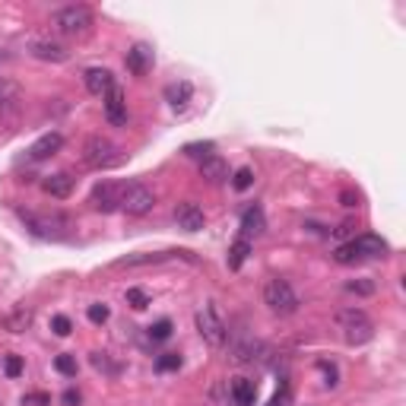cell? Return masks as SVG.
<instances>
[{
	"label": "cell",
	"mask_w": 406,
	"mask_h": 406,
	"mask_svg": "<svg viewBox=\"0 0 406 406\" xmlns=\"http://www.w3.org/2000/svg\"><path fill=\"white\" fill-rule=\"evenodd\" d=\"M346 292L371 295V292H375V282H371V280H353V282H346Z\"/></svg>",
	"instance_id": "d6a6232c"
},
{
	"label": "cell",
	"mask_w": 406,
	"mask_h": 406,
	"mask_svg": "<svg viewBox=\"0 0 406 406\" xmlns=\"http://www.w3.org/2000/svg\"><path fill=\"white\" fill-rule=\"evenodd\" d=\"M197 334L203 336V343L207 346H213V349H219L222 343H226V336H229V330H226V324H222V317H219V311H216V304L209 302V304H203V308L197 311Z\"/></svg>",
	"instance_id": "52a82bcc"
},
{
	"label": "cell",
	"mask_w": 406,
	"mask_h": 406,
	"mask_svg": "<svg viewBox=\"0 0 406 406\" xmlns=\"http://www.w3.org/2000/svg\"><path fill=\"white\" fill-rule=\"evenodd\" d=\"M54 368H57L60 371V375H67V378H73V375H77V358H73V356H57V358H54Z\"/></svg>",
	"instance_id": "4316f807"
},
{
	"label": "cell",
	"mask_w": 406,
	"mask_h": 406,
	"mask_svg": "<svg viewBox=\"0 0 406 406\" xmlns=\"http://www.w3.org/2000/svg\"><path fill=\"white\" fill-rule=\"evenodd\" d=\"M19 219L26 222V229H29L32 235H38V238H48V241H64L67 235H70V219L60 213H19Z\"/></svg>",
	"instance_id": "7a4b0ae2"
},
{
	"label": "cell",
	"mask_w": 406,
	"mask_h": 406,
	"mask_svg": "<svg viewBox=\"0 0 406 406\" xmlns=\"http://www.w3.org/2000/svg\"><path fill=\"white\" fill-rule=\"evenodd\" d=\"M64 403H67V406H79V390H67V394H64Z\"/></svg>",
	"instance_id": "f35d334b"
},
{
	"label": "cell",
	"mask_w": 406,
	"mask_h": 406,
	"mask_svg": "<svg viewBox=\"0 0 406 406\" xmlns=\"http://www.w3.org/2000/svg\"><path fill=\"white\" fill-rule=\"evenodd\" d=\"M124 187H127V185L102 181V185H96V191H92V207H96L99 213H114V209H121V197H124Z\"/></svg>",
	"instance_id": "9c48e42d"
},
{
	"label": "cell",
	"mask_w": 406,
	"mask_h": 406,
	"mask_svg": "<svg viewBox=\"0 0 406 406\" xmlns=\"http://www.w3.org/2000/svg\"><path fill=\"white\" fill-rule=\"evenodd\" d=\"M92 365H96L99 371H111V375H118V365L108 362V356H105V353H92Z\"/></svg>",
	"instance_id": "8d00e7d4"
},
{
	"label": "cell",
	"mask_w": 406,
	"mask_h": 406,
	"mask_svg": "<svg viewBox=\"0 0 406 406\" xmlns=\"http://www.w3.org/2000/svg\"><path fill=\"white\" fill-rule=\"evenodd\" d=\"M175 222H178V229H185V232H200V229L207 226V216H203V209L194 200H185L175 207Z\"/></svg>",
	"instance_id": "8fae6325"
},
{
	"label": "cell",
	"mask_w": 406,
	"mask_h": 406,
	"mask_svg": "<svg viewBox=\"0 0 406 406\" xmlns=\"http://www.w3.org/2000/svg\"><path fill=\"white\" fill-rule=\"evenodd\" d=\"M127 304L137 308V311H143L146 304H150V295H146L143 289H127Z\"/></svg>",
	"instance_id": "f546056e"
},
{
	"label": "cell",
	"mask_w": 406,
	"mask_h": 406,
	"mask_svg": "<svg viewBox=\"0 0 406 406\" xmlns=\"http://www.w3.org/2000/svg\"><path fill=\"white\" fill-rule=\"evenodd\" d=\"M29 54H32V57H38V60H48V64H64V60L70 57L67 45L54 42V38H32Z\"/></svg>",
	"instance_id": "30bf717a"
},
{
	"label": "cell",
	"mask_w": 406,
	"mask_h": 406,
	"mask_svg": "<svg viewBox=\"0 0 406 406\" xmlns=\"http://www.w3.org/2000/svg\"><path fill=\"white\" fill-rule=\"evenodd\" d=\"M263 304H267L273 314H295L299 311V292H295L292 286H289L286 280H280V276H270L267 282H263Z\"/></svg>",
	"instance_id": "3957f363"
},
{
	"label": "cell",
	"mask_w": 406,
	"mask_h": 406,
	"mask_svg": "<svg viewBox=\"0 0 406 406\" xmlns=\"http://www.w3.org/2000/svg\"><path fill=\"white\" fill-rule=\"evenodd\" d=\"M92 23H96V19H92V10H89V6H83V4L60 6V10L51 16L54 32H60V35H67V38L86 35V32L92 29Z\"/></svg>",
	"instance_id": "6da1fadb"
},
{
	"label": "cell",
	"mask_w": 406,
	"mask_h": 406,
	"mask_svg": "<svg viewBox=\"0 0 406 406\" xmlns=\"http://www.w3.org/2000/svg\"><path fill=\"white\" fill-rule=\"evenodd\" d=\"M388 254V241L378 238V235H358V238L346 241L334 251V260L336 263H356L362 257H384Z\"/></svg>",
	"instance_id": "5b68a950"
},
{
	"label": "cell",
	"mask_w": 406,
	"mask_h": 406,
	"mask_svg": "<svg viewBox=\"0 0 406 406\" xmlns=\"http://www.w3.org/2000/svg\"><path fill=\"white\" fill-rule=\"evenodd\" d=\"M150 336H153L155 343L168 340V336H172V321H168V317H162V321H155L153 327H150Z\"/></svg>",
	"instance_id": "484cf974"
},
{
	"label": "cell",
	"mask_w": 406,
	"mask_h": 406,
	"mask_svg": "<svg viewBox=\"0 0 406 406\" xmlns=\"http://www.w3.org/2000/svg\"><path fill=\"white\" fill-rule=\"evenodd\" d=\"M23 406H51V394H45V390L26 394V397H23Z\"/></svg>",
	"instance_id": "e575fe53"
},
{
	"label": "cell",
	"mask_w": 406,
	"mask_h": 406,
	"mask_svg": "<svg viewBox=\"0 0 406 406\" xmlns=\"http://www.w3.org/2000/svg\"><path fill=\"white\" fill-rule=\"evenodd\" d=\"M336 324L343 330V340L349 346H365V343L375 336V324L368 321L362 308H346V311H336Z\"/></svg>",
	"instance_id": "277c9868"
},
{
	"label": "cell",
	"mask_w": 406,
	"mask_h": 406,
	"mask_svg": "<svg viewBox=\"0 0 406 406\" xmlns=\"http://www.w3.org/2000/svg\"><path fill=\"white\" fill-rule=\"evenodd\" d=\"M251 185H254V172H251V168H238L235 178H232V187H235V191H248Z\"/></svg>",
	"instance_id": "83f0119b"
},
{
	"label": "cell",
	"mask_w": 406,
	"mask_h": 406,
	"mask_svg": "<svg viewBox=\"0 0 406 406\" xmlns=\"http://www.w3.org/2000/svg\"><path fill=\"white\" fill-rule=\"evenodd\" d=\"M124 64H127V70H131L133 77H146L150 67H153V51L146 48V45H133V48L127 51Z\"/></svg>",
	"instance_id": "9a60e30c"
},
{
	"label": "cell",
	"mask_w": 406,
	"mask_h": 406,
	"mask_svg": "<svg viewBox=\"0 0 406 406\" xmlns=\"http://www.w3.org/2000/svg\"><path fill=\"white\" fill-rule=\"evenodd\" d=\"M185 153L187 155H197V159H207V155H213V143H187Z\"/></svg>",
	"instance_id": "d590c367"
},
{
	"label": "cell",
	"mask_w": 406,
	"mask_h": 406,
	"mask_svg": "<svg viewBox=\"0 0 406 406\" xmlns=\"http://www.w3.org/2000/svg\"><path fill=\"white\" fill-rule=\"evenodd\" d=\"M23 105V89L13 79H0V118H13Z\"/></svg>",
	"instance_id": "4fadbf2b"
},
{
	"label": "cell",
	"mask_w": 406,
	"mask_h": 406,
	"mask_svg": "<svg viewBox=\"0 0 406 406\" xmlns=\"http://www.w3.org/2000/svg\"><path fill=\"white\" fill-rule=\"evenodd\" d=\"M353 229H356L353 222H343V226L336 229V238H346V235H353Z\"/></svg>",
	"instance_id": "ab89813d"
},
{
	"label": "cell",
	"mask_w": 406,
	"mask_h": 406,
	"mask_svg": "<svg viewBox=\"0 0 406 406\" xmlns=\"http://www.w3.org/2000/svg\"><path fill=\"white\" fill-rule=\"evenodd\" d=\"M42 187H45V194H51V197L67 200V197L73 194V175L57 172V175H51V178H45V181H42Z\"/></svg>",
	"instance_id": "44dd1931"
},
{
	"label": "cell",
	"mask_w": 406,
	"mask_h": 406,
	"mask_svg": "<svg viewBox=\"0 0 406 406\" xmlns=\"http://www.w3.org/2000/svg\"><path fill=\"white\" fill-rule=\"evenodd\" d=\"M340 200H343V207H356V203H358V197H356V194H349V191L343 194Z\"/></svg>",
	"instance_id": "60d3db41"
},
{
	"label": "cell",
	"mask_w": 406,
	"mask_h": 406,
	"mask_svg": "<svg viewBox=\"0 0 406 406\" xmlns=\"http://www.w3.org/2000/svg\"><path fill=\"white\" fill-rule=\"evenodd\" d=\"M121 159H124V155H121V150L108 137H99L96 133V137H89L83 143V162L89 168H111V165H118Z\"/></svg>",
	"instance_id": "8992f818"
},
{
	"label": "cell",
	"mask_w": 406,
	"mask_h": 406,
	"mask_svg": "<svg viewBox=\"0 0 406 406\" xmlns=\"http://www.w3.org/2000/svg\"><path fill=\"white\" fill-rule=\"evenodd\" d=\"M111 86H114L111 70H105V67H89V70H86V89H89L92 96H105Z\"/></svg>",
	"instance_id": "d6986e66"
},
{
	"label": "cell",
	"mask_w": 406,
	"mask_h": 406,
	"mask_svg": "<svg viewBox=\"0 0 406 406\" xmlns=\"http://www.w3.org/2000/svg\"><path fill=\"white\" fill-rule=\"evenodd\" d=\"M200 178L207 185H222L229 178V165L219 155H207V159H200Z\"/></svg>",
	"instance_id": "2e32d148"
},
{
	"label": "cell",
	"mask_w": 406,
	"mask_h": 406,
	"mask_svg": "<svg viewBox=\"0 0 406 406\" xmlns=\"http://www.w3.org/2000/svg\"><path fill=\"white\" fill-rule=\"evenodd\" d=\"M155 368H159V371H178V368H181V356H178V353L159 356V358H155Z\"/></svg>",
	"instance_id": "f1b7e54d"
},
{
	"label": "cell",
	"mask_w": 406,
	"mask_h": 406,
	"mask_svg": "<svg viewBox=\"0 0 406 406\" xmlns=\"http://www.w3.org/2000/svg\"><path fill=\"white\" fill-rule=\"evenodd\" d=\"M263 353V346H260V343H251V340H245V343H241V346H235L232 349V358H235V362H238V365H248V362H254V358H257V362H260V356Z\"/></svg>",
	"instance_id": "603a6c76"
},
{
	"label": "cell",
	"mask_w": 406,
	"mask_h": 406,
	"mask_svg": "<svg viewBox=\"0 0 406 406\" xmlns=\"http://www.w3.org/2000/svg\"><path fill=\"white\" fill-rule=\"evenodd\" d=\"M286 403H289V384L282 381V390H276V397L267 406H286Z\"/></svg>",
	"instance_id": "74e56055"
},
{
	"label": "cell",
	"mask_w": 406,
	"mask_h": 406,
	"mask_svg": "<svg viewBox=\"0 0 406 406\" xmlns=\"http://www.w3.org/2000/svg\"><path fill=\"white\" fill-rule=\"evenodd\" d=\"M248 254H251V241L238 238L232 248H229V270H238L241 263L248 260Z\"/></svg>",
	"instance_id": "cb8c5ba5"
},
{
	"label": "cell",
	"mask_w": 406,
	"mask_h": 406,
	"mask_svg": "<svg viewBox=\"0 0 406 406\" xmlns=\"http://www.w3.org/2000/svg\"><path fill=\"white\" fill-rule=\"evenodd\" d=\"M4 371H6V378H19V375H23V356H6L4 358Z\"/></svg>",
	"instance_id": "4dcf8cb0"
},
{
	"label": "cell",
	"mask_w": 406,
	"mask_h": 406,
	"mask_svg": "<svg viewBox=\"0 0 406 406\" xmlns=\"http://www.w3.org/2000/svg\"><path fill=\"white\" fill-rule=\"evenodd\" d=\"M86 317H89L92 324H105L108 317H111V308H108L105 302H96V304H89V308H86Z\"/></svg>",
	"instance_id": "d4e9b609"
},
{
	"label": "cell",
	"mask_w": 406,
	"mask_h": 406,
	"mask_svg": "<svg viewBox=\"0 0 406 406\" xmlns=\"http://www.w3.org/2000/svg\"><path fill=\"white\" fill-rule=\"evenodd\" d=\"M155 207V194L146 185H127L124 197H121V209L127 216H146Z\"/></svg>",
	"instance_id": "ba28073f"
},
{
	"label": "cell",
	"mask_w": 406,
	"mask_h": 406,
	"mask_svg": "<svg viewBox=\"0 0 406 406\" xmlns=\"http://www.w3.org/2000/svg\"><path fill=\"white\" fill-rule=\"evenodd\" d=\"M263 229H267V219H263L260 207H248L245 216H241V238L251 241L257 235H263Z\"/></svg>",
	"instance_id": "ac0fdd59"
},
{
	"label": "cell",
	"mask_w": 406,
	"mask_h": 406,
	"mask_svg": "<svg viewBox=\"0 0 406 406\" xmlns=\"http://www.w3.org/2000/svg\"><path fill=\"white\" fill-rule=\"evenodd\" d=\"M32 317H35V311H32L29 304H16L13 311H6L4 314V330H10V334H23V330L32 324Z\"/></svg>",
	"instance_id": "e0dca14e"
},
{
	"label": "cell",
	"mask_w": 406,
	"mask_h": 406,
	"mask_svg": "<svg viewBox=\"0 0 406 406\" xmlns=\"http://www.w3.org/2000/svg\"><path fill=\"white\" fill-rule=\"evenodd\" d=\"M51 330H54V334H57V336H67V334H70V330H73L70 317H67V314H54V317H51Z\"/></svg>",
	"instance_id": "1f68e13d"
},
{
	"label": "cell",
	"mask_w": 406,
	"mask_h": 406,
	"mask_svg": "<svg viewBox=\"0 0 406 406\" xmlns=\"http://www.w3.org/2000/svg\"><path fill=\"white\" fill-rule=\"evenodd\" d=\"M105 118L111 121L114 127L127 124V102H124V89L121 86H111L105 92Z\"/></svg>",
	"instance_id": "7c38bea8"
},
{
	"label": "cell",
	"mask_w": 406,
	"mask_h": 406,
	"mask_svg": "<svg viewBox=\"0 0 406 406\" xmlns=\"http://www.w3.org/2000/svg\"><path fill=\"white\" fill-rule=\"evenodd\" d=\"M317 368H321V371H324V378H327V381H324L327 388H336V384H340V371H336L330 362H317Z\"/></svg>",
	"instance_id": "836d02e7"
},
{
	"label": "cell",
	"mask_w": 406,
	"mask_h": 406,
	"mask_svg": "<svg viewBox=\"0 0 406 406\" xmlns=\"http://www.w3.org/2000/svg\"><path fill=\"white\" fill-rule=\"evenodd\" d=\"M229 394H232V403L235 406H254V400H257V384L248 381V378H232V388H229Z\"/></svg>",
	"instance_id": "ffe728a7"
},
{
	"label": "cell",
	"mask_w": 406,
	"mask_h": 406,
	"mask_svg": "<svg viewBox=\"0 0 406 406\" xmlns=\"http://www.w3.org/2000/svg\"><path fill=\"white\" fill-rule=\"evenodd\" d=\"M191 96H194V86L191 83H168L165 86V102L175 108V111H181V108H187V102H191Z\"/></svg>",
	"instance_id": "7402d4cb"
},
{
	"label": "cell",
	"mask_w": 406,
	"mask_h": 406,
	"mask_svg": "<svg viewBox=\"0 0 406 406\" xmlns=\"http://www.w3.org/2000/svg\"><path fill=\"white\" fill-rule=\"evenodd\" d=\"M64 146V137H60L57 131H51V133H45V137H38L35 143L29 146V159L32 162H45V159H51L54 153Z\"/></svg>",
	"instance_id": "5bb4252c"
}]
</instances>
